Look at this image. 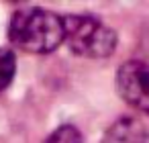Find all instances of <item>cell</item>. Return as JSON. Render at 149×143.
Listing matches in <instances>:
<instances>
[{
	"label": "cell",
	"instance_id": "1",
	"mask_svg": "<svg viewBox=\"0 0 149 143\" xmlns=\"http://www.w3.org/2000/svg\"><path fill=\"white\" fill-rule=\"evenodd\" d=\"M8 39L27 53H49L63 41V19L45 8H21L10 21Z\"/></svg>",
	"mask_w": 149,
	"mask_h": 143
},
{
	"label": "cell",
	"instance_id": "2",
	"mask_svg": "<svg viewBox=\"0 0 149 143\" xmlns=\"http://www.w3.org/2000/svg\"><path fill=\"white\" fill-rule=\"evenodd\" d=\"M63 41L84 57H108L116 47V33L90 15H70L63 19Z\"/></svg>",
	"mask_w": 149,
	"mask_h": 143
},
{
	"label": "cell",
	"instance_id": "3",
	"mask_svg": "<svg viewBox=\"0 0 149 143\" xmlns=\"http://www.w3.org/2000/svg\"><path fill=\"white\" fill-rule=\"evenodd\" d=\"M116 88L127 104L149 114V61H125L116 74Z\"/></svg>",
	"mask_w": 149,
	"mask_h": 143
},
{
	"label": "cell",
	"instance_id": "4",
	"mask_svg": "<svg viewBox=\"0 0 149 143\" xmlns=\"http://www.w3.org/2000/svg\"><path fill=\"white\" fill-rule=\"evenodd\" d=\"M17 72V61H15V53L10 49H2L0 47V92H4Z\"/></svg>",
	"mask_w": 149,
	"mask_h": 143
},
{
	"label": "cell",
	"instance_id": "5",
	"mask_svg": "<svg viewBox=\"0 0 149 143\" xmlns=\"http://www.w3.org/2000/svg\"><path fill=\"white\" fill-rule=\"evenodd\" d=\"M43 143H82V135L74 125H61Z\"/></svg>",
	"mask_w": 149,
	"mask_h": 143
}]
</instances>
